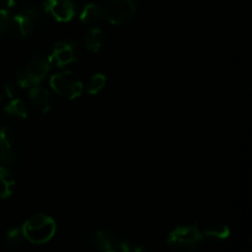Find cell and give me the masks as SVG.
<instances>
[{
    "mask_svg": "<svg viewBox=\"0 0 252 252\" xmlns=\"http://www.w3.org/2000/svg\"><path fill=\"white\" fill-rule=\"evenodd\" d=\"M49 59L41 54H33L30 57L16 73V84L20 88H32L38 85L49 70Z\"/></svg>",
    "mask_w": 252,
    "mask_h": 252,
    "instance_id": "1",
    "label": "cell"
},
{
    "mask_svg": "<svg viewBox=\"0 0 252 252\" xmlns=\"http://www.w3.org/2000/svg\"><path fill=\"white\" fill-rule=\"evenodd\" d=\"M56 223L53 219L44 214H36L27 219L22 226V231L27 241L32 244H46L56 234Z\"/></svg>",
    "mask_w": 252,
    "mask_h": 252,
    "instance_id": "2",
    "label": "cell"
},
{
    "mask_svg": "<svg viewBox=\"0 0 252 252\" xmlns=\"http://www.w3.org/2000/svg\"><path fill=\"white\" fill-rule=\"evenodd\" d=\"M203 234L197 226H179L167 236V246L172 252H194L201 245Z\"/></svg>",
    "mask_w": 252,
    "mask_h": 252,
    "instance_id": "3",
    "label": "cell"
},
{
    "mask_svg": "<svg viewBox=\"0 0 252 252\" xmlns=\"http://www.w3.org/2000/svg\"><path fill=\"white\" fill-rule=\"evenodd\" d=\"M51 88L61 97L74 100L83 93V83L71 71H61L54 74L49 80Z\"/></svg>",
    "mask_w": 252,
    "mask_h": 252,
    "instance_id": "4",
    "label": "cell"
},
{
    "mask_svg": "<svg viewBox=\"0 0 252 252\" xmlns=\"http://www.w3.org/2000/svg\"><path fill=\"white\" fill-rule=\"evenodd\" d=\"M103 16L112 25H123L129 22L137 12L134 0H106Z\"/></svg>",
    "mask_w": 252,
    "mask_h": 252,
    "instance_id": "5",
    "label": "cell"
},
{
    "mask_svg": "<svg viewBox=\"0 0 252 252\" xmlns=\"http://www.w3.org/2000/svg\"><path fill=\"white\" fill-rule=\"evenodd\" d=\"M120 239L121 235H117L116 233L107 230V229L101 228L90 229L84 234V241H85L86 245L101 252H117Z\"/></svg>",
    "mask_w": 252,
    "mask_h": 252,
    "instance_id": "6",
    "label": "cell"
},
{
    "mask_svg": "<svg viewBox=\"0 0 252 252\" xmlns=\"http://www.w3.org/2000/svg\"><path fill=\"white\" fill-rule=\"evenodd\" d=\"M38 22V14L33 10H25L9 19L7 29L16 38H27L33 33Z\"/></svg>",
    "mask_w": 252,
    "mask_h": 252,
    "instance_id": "7",
    "label": "cell"
},
{
    "mask_svg": "<svg viewBox=\"0 0 252 252\" xmlns=\"http://www.w3.org/2000/svg\"><path fill=\"white\" fill-rule=\"evenodd\" d=\"M81 56L80 47L74 42L62 41L54 44L53 51H52L49 62L56 64L57 66H65L74 63Z\"/></svg>",
    "mask_w": 252,
    "mask_h": 252,
    "instance_id": "8",
    "label": "cell"
},
{
    "mask_svg": "<svg viewBox=\"0 0 252 252\" xmlns=\"http://www.w3.org/2000/svg\"><path fill=\"white\" fill-rule=\"evenodd\" d=\"M44 9L59 22H68L75 14L73 0H44Z\"/></svg>",
    "mask_w": 252,
    "mask_h": 252,
    "instance_id": "9",
    "label": "cell"
},
{
    "mask_svg": "<svg viewBox=\"0 0 252 252\" xmlns=\"http://www.w3.org/2000/svg\"><path fill=\"white\" fill-rule=\"evenodd\" d=\"M16 158V143L7 127L0 128V161L12 162Z\"/></svg>",
    "mask_w": 252,
    "mask_h": 252,
    "instance_id": "10",
    "label": "cell"
},
{
    "mask_svg": "<svg viewBox=\"0 0 252 252\" xmlns=\"http://www.w3.org/2000/svg\"><path fill=\"white\" fill-rule=\"evenodd\" d=\"M30 101L37 111L47 113L53 107V97L47 89L39 85L32 86L30 90Z\"/></svg>",
    "mask_w": 252,
    "mask_h": 252,
    "instance_id": "11",
    "label": "cell"
},
{
    "mask_svg": "<svg viewBox=\"0 0 252 252\" xmlns=\"http://www.w3.org/2000/svg\"><path fill=\"white\" fill-rule=\"evenodd\" d=\"M106 41L105 32L100 29V27H93L89 30L84 38V43H85L86 49L90 52H98L103 47Z\"/></svg>",
    "mask_w": 252,
    "mask_h": 252,
    "instance_id": "12",
    "label": "cell"
},
{
    "mask_svg": "<svg viewBox=\"0 0 252 252\" xmlns=\"http://www.w3.org/2000/svg\"><path fill=\"white\" fill-rule=\"evenodd\" d=\"M26 238L24 231L20 228H12L5 233L4 243L6 248L11 251H20L26 245Z\"/></svg>",
    "mask_w": 252,
    "mask_h": 252,
    "instance_id": "13",
    "label": "cell"
},
{
    "mask_svg": "<svg viewBox=\"0 0 252 252\" xmlns=\"http://www.w3.org/2000/svg\"><path fill=\"white\" fill-rule=\"evenodd\" d=\"M103 17V10L100 5L95 4V2H89L88 5H85V7L83 9L80 15L81 22L88 25H94L97 24L98 21H101Z\"/></svg>",
    "mask_w": 252,
    "mask_h": 252,
    "instance_id": "14",
    "label": "cell"
},
{
    "mask_svg": "<svg viewBox=\"0 0 252 252\" xmlns=\"http://www.w3.org/2000/svg\"><path fill=\"white\" fill-rule=\"evenodd\" d=\"M203 235L208 236L216 240H225L230 236V229L223 223H211L204 226L203 231H201Z\"/></svg>",
    "mask_w": 252,
    "mask_h": 252,
    "instance_id": "15",
    "label": "cell"
},
{
    "mask_svg": "<svg viewBox=\"0 0 252 252\" xmlns=\"http://www.w3.org/2000/svg\"><path fill=\"white\" fill-rule=\"evenodd\" d=\"M15 189V179L11 172L0 166V199L11 196Z\"/></svg>",
    "mask_w": 252,
    "mask_h": 252,
    "instance_id": "16",
    "label": "cell"
},
{
    "mask_svg": "<svg viewBox=\"0 0 252 252\" xmlns=\"http://www.w3.org/2000/svg\"><path fill=\"white\" fill-rule=\"evenodd\" d=\"M4 112L6 116L14 118V120H25L27 117L26 105L20 98H11L9 103L5 106Z\"/></svg>",
    "mask_w": 252,
    "mask_h": 252,
    "instance_id": "17",
    "label": "cell"
},
{
    "mask_svg": "<svg viewBox=\"0 0 252 252\" xmlns=\"http://www.w3.org/2000/svg\"><path fill=\"white\" fill-rule=\"evenodd\" d=\"M118 251L121 252H150L147 246L138 241H133L130 239H126L121 236L120 243H118Z\"/></svg>",
    "mask_w": 252,
    "mask_h": 252,
    "instance_id": "18",
    "label": "cell"
},
{
    "mask_svg": "<svg viewBox=\"0 0 252 252\" xmlns=\"http://www.w3.org/2000/svg\"><path fill=\"white\" fill-rule=\"evenodd\" d=\"M106 85V76L103 74H95L93 75V78L90 79L88 84V93L91 95H96V94L100 93Z\"/></svg>",
    "mask_w": 252,
    "mask_h": 252,
    "instance_id": "19",
    "label": "cell"
},
{
    "mask_svg": "<svg viewBox=\"0 0 252 252\" xmlns=\"http://www.w3.org/2000/svg\"><path fill=\"white\" fill-rule=\"evenodd\" d=\"M9 19V12L5 9H0V36L7 30Z\"/></svg>",
    "mask_w": 252,
    "mask_h": 252,
    "instance_id": "20",
    "label": "cell"
},
{
    "mask_svg": "<svg viewBox=\"0 0 252 252\" xmlns=\"http://www.w3.org/2000/svg\"><path fill=\"white\" fill-rule=\"evenodd\" d=\"M108 252H116V251H108Z\"/></svg>",
    "mask_w": 252,
    "mask_h": 252,
    "instance_id": "21",
    "label": "cell"
}]
</instances>
